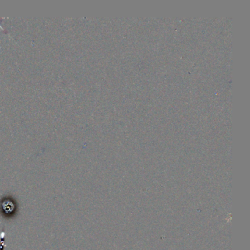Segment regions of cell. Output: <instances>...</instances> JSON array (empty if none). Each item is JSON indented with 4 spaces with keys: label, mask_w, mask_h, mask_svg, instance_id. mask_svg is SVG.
Here are the masks:
<instances>
[{
    "label": "cell",
    "mask_w": 250,
    "mask_h": 250,
    "mask_svg": "<svg viewBox=\"0 0 250 250\" xmlns=\"http://www.w3.org/2000/svg\"><path fill=\"white\" fill-rule=\"evenodd\" d=\"M5 235H6V233H5L4 230H3V231L1 232V233H0V250H4V247H5Z\"/></svg>",
    "instance_id": "2"
},
{
    "label": "cell",
    "mask_w": 250,
    "mask_h": 250,
    "mask_svg": "<svg viewBox=\"0 0 250 250\" xmlns=\"http://www.w3.org/2000/svg\"><path fill=\"white\" fill-rule=\"evenodd\" d=\"M12 198H4L1 203V208L5 215L11 217L16 210V204Z\"/></svg>",
    "instance_id": "1"
}]
</instances>
